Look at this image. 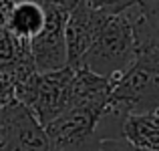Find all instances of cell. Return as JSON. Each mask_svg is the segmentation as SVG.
Masks as SVG:
<instances>
[{"mask_svg":"<svg viewBox=\"0 0 159 151\" xmlns=\"http://www.w3.org/2000/svg\"><path fill=\"white\" fill-rule=\"evenodd\" d=\"M135 2H137V4H139V2H141V0H135Z\"/></svg>","mask_w":159,"mask_h":151,"instance_id":"14","label":"cell"},{"mask_svg":"<svg viewBox=\"0 0 159 151\" xmlns=\"http://www.w3.org/2000/svg\"><path fill=\"white\" fill-rule=\"evenodd\" d=\"M119 137L135 147L159 151V109L123 115L119 125Z\"/></svg>","mask_w":159,"mask_h":151,"instance_id":"8","label":"cell"},{"mask_svg":"<svg viewBox=\"0 0 159 151\" xmlns=\"http://www.w3.org/2000/svg\"><path fill=\"white\" fill-rule=\"evenodd\" d=\"M129 10L119 12V14L107 12L95 34V40L91 43L85 57L81 58L79 66H85L103 77H113L125 71L135 61L137 40Z\"/></svg>","mask_w":159,"mask_h":151,"instance_id":"2","label":"cell"},{"mask_svg":"<svg viewBox=\"0 0 159 151\" xmlns=\"http://www.w3.org/2000/svg\"><path fill=\"white\" fill-rule=\"evenodd\" d=\"M12 133V151H58L48 139L43 123L18 101L4 107Z\"/></svg>","mask_w":159,"mask_h":151,"instance_id":"7","label":"cell"},{"mask_svg":"<svg viewBox=\"0 0 159 151\" xmlns=\"http://www.w3.org/2000/svg\"><path fill=\"white\" fill-rule=\"evenodd\" d=\"M73 77L75 66L70 65L54 71H36L16 83V101L30 109L44 127L66 109Z\"/></svg>","mask_w":159,"mask_h":151,"instance_id":"4","label":"cell"},{"mask_svg":"<svg viewBox=\"0 0 159 151\" xmlns=\"http://www.w3.org/2000/svg\"><path fill=\"white\" fill-rule=\"evenodd\" d=\"M131 12L137 48L151 47L159 50V0H141Z\"/></svg>","mask_w":159,"mask_h":151,"instance_id":"9","label":"cell"},{"mask_svg":"<svg viewBox=\"0 0 159 151\" xmlns=\"http://www.w3.org/2000/svg\"><path fill=\"white\" fill-rule=\"evenodd\" d=\"M32 61L30 53V40L20 39L8 28L6 18L0 10V66L4 69H14L20 62Z\"/></svg>","mask_w":159,"mask_h":151,"instance_id":"10","label":"cell"},{"mask_svg":"<svg viewBox=\"0 0 159 151\" xmlns=\"http://www.w3.org/2000/svg\"><path fill=\"white\" fill-rule=\"evenodd\" d=\"M109 107L111 99L75 101L44 125V131L58 151H97L99 125Z\"/></svg>","mask_w":159,"mask_h":151,"instance_id":"3","label":"cell"},{"mask_svg":"<svg viewBox=\"0 0 159 151\" xmlns=\"http://www.w3.org/2000/svg\"><path fill=\"white\" fill-rule=\"evenodd\" d=\"M0 151H12V133L4 107H0Z\"/></svg>","mask_w":159,"mask_h":151,"instance_id":"13","label":"cell"},{"mask_svg":"<svg viewBox=\"0 0 159 151\" xmlns=\"http://www.w3.org/2000/svg\"><path fill=\"white\" fill-rule=\"evenodd\" d=\"M43 6L47 18L40 32L30 39V53L39 71H54L69 65L65 28L73 6L62 2H43Z\"/></svg>","mask_w":159,"mask_h":151,"instance_id":"5","label":"cell"},{"mask_svg":"<svg viewBox=\"0 0 159 151\" xmlns=\"http://www.w3.org/2000/svg\"><path fill=\"white\" fill-rule=\"evenodd\" d=\"M83 2L95 10H103L109 14H119V12H125L137 4L135 0H83Z\"/></svg>","mask_w":159,"mask_h":151,"instance_id":"12","label":"cell"},{"mask_svg":"<svg viewBox=\"0 0 159 151\" xmlns=\"http://www.w3.org/2000/svg\"><path fill=\"white\" fill-rule=\"evenodd\" d=\"M12 101H16L14 75H12L10 69L0 66V107H6Z\"/></svg>","mask_w":159,"mask_h":151,"instance_id":"11","label":"cell"},{"mask_svg":"<svg viewBox=\"0 0 159 151\" xmlns=\"http://www.w3.org/2000/svg\"><path fill=\"white\" fill-rule=\"evenodd\" d=\"M111 111L119 115L159 109V50L137 48L135 61L111 77Z\"/></svg>","mask_w":159,"mask_h":151,"instance_id":"1","label":"cell"},{"mask_svg":"<svg viewBox=\"0 0 159 151\" xmlns=\"http://www.w3.org/2000/svg\"><path fill=\"white\" fill-rule=\"evenodd\" d=\"M107 12L95 10L87 6L83 0H79L69 12L65 28V39H66V62L70 66H79L81 58L89 50L91 43L95 40L99 26Z\"/></svg>","mask_w":159,"mask_h":151,"instance_id":"6","label":"cell"}]
</instances>
